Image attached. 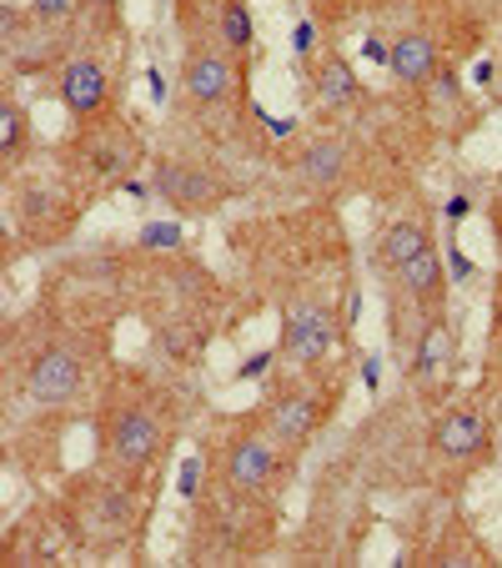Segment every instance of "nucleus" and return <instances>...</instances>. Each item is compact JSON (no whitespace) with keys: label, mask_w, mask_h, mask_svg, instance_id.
<instances>
[{"label":"nucleus","mask_w":502,"mask_h":568,"mask_svg":"<svg viewBox=\"0 0 502 568\" xmlns=\"http://www.w3.org/2000/svg\"><path fill=\"white\" fill-rule=\"evenodd\" d=\"M156 192L176 206V212H216L226 202V186L216 182L206 166H192V161H156Z\"/></svg>","instance_id":"39448f33"},{"label":"nucleus","mask_w":502,"mask_h":568,"mask_svg":"<svg viewBox=\"0 0 502 568\" xmlns=\"http://www.w3.org/2000/svg\"><path fill=\"white\" fill-rule=\"evenodd\" d=\"M21 141H25V106L16 97L0 101V151H6V161L21 156Z\"/></svg>","instance_id":"f3484780"},{"label":"nucleus","mask_w":502,"mask_h":568,"mask_svg":"<svg viewBox=\"0 0 502 568\" xmlns=\"http://www.w3.org/2000/svg\"><path fill=\"white\" fill-rule=\"evenodd\" d=\"M317 423H321V408H317V397H311L307 387H287V393H277L272 397V408L262 413V428H267L287 453H297L301 443L317 433Z\"/></svg>","instance_id":"0eeeda50"},{"label":"nucleus","mask_w":502,"mask_h":568,"mask_svg":"<svg viewBox=\"0 0 502 568\" xmlns=\"http://www.w3.org/2000/svg\"><path fill=\"white\" fill-rule=\"evenodd\" d=\"M387 65H392V75H397V81H407V87H428L432 75H438L442 55H438V45H432V36L412 31V36H397V41H392Z\"/></svg>","instance_id":"f8f14e48"},{"label":"nucleus","mask_w":502,"mask_h":568,"mask_svg":"<svg viewBox=\"0 0 502 568\" xmlns=\"http://www.w3.org/2000/svg\"><path fill=\"white\" fill-rule=\"evenodd\" d=\"M166 438H172V423H166V408L156 397L121 403L101 423V468L116 473V478H136L161 458Z\"/></svg>","instance_id":"f257e3e1"},{"label":"nucleus","mask_w":502,"mask_h":568,"mask_svg":"<svg viewBox=\"0 0 502 568\" xmlns=\"http://www.w3.org/2000/svg\"><path fill=\"white\" fill-rule=\"evenodd\" d=\"M492 236H498V247H502V196L492 202Z\"/></svg>","instance_id":"5701e85b"},{"label":"nucleus","mask_w":502,"mask_h":568,"mask_svg":"<svg viewBox=\"0 0 502 568\" xmlns=\"http://www.w3.org/2000/svg\"><path fill=\"white\" fill-rule=\"evenodd\" d=\"M452 357H458V337H452V322L428 317L417 327V343H412V387L422 397H438L452 377Z\"/></svg>","instance_id":"20e7f679"},{"label":"nucleus","mask_w":502,"mask_h":568,"mask_svg":"<svg viewBox=\"0 0 502 568\" xmlns=\"http://www.w3.org/2000/svg\"><path fill=\"white\" fill-rule=\"evenodd\" d=\"M331 343H337V322H331L327 307H317V302H301V307L287 312V337H281L287 357H297L301 367H317L321 357L331 353Z\"/></svg>","instance_id":"1a4fd4ad"},{"label":"nucleus","mask_w":502,"mask_h":568,"mask_svg":"<svg viewBox=\"0 0 502 568\" xmlns=\"http://www.w3.org/2000/svg\"><path fill=\"white\" fill-rule=\"evenodd\" d=\"M317 91H321V101H327V106H357V101H362V87H357L352 65H347L342 55H321Z\"/></svg>","instance_id":"2eb2a0df"},{"label":"nucleus","mask_w":502,"mask_h":568,"mask_svg":"<svg viewBox=\"0 0 502 568\" xmlns=\"http://www.w3.org/2000/svg\"><path fill=\"white\" fill-rule=\"evenodd\" d=\"M91 6H96V11H116V0H91Z\"/></svg>","instance_id":"393cba45"},{"label":"nucleus","mask_w":502,"mask_h":568,"mask_svg":"<svg viewBox=\"0 0 502 568\" xmlns=\"http://www.w3.org/2000/svg\"><path fill=\"white\" fill-rule=\"evenodd\" d=\"M182 87L196 106H216L236 91V71H232V55L216 51V45H192L182 61Z\"/></svg>","instance_id":"6e6552de"},{"label":"nucleus","mask_w":502,"mask_h":568,"mask_svg":"<svg viewBox=\"0 0 502 568\" xmlns=\"http://www.w3.org/2000/svg\"><path fill=\"white\" fill-rule=\"evenodd\" d=\"M432 458L442 468H478L492 458V423L478 408H448L432 423Z\"/></svg>","instance_id":"7ed1b4c3"},{"label":"nucleus","mask_w":502,"mask_h":568,"mask_svg":"<svg viewBox=\"0 0 502 568\" xmlns=\"http://www.w3.org/2000/svg\"><path fill=\"white\" fill-rule=\"evenodd\" d=\"M267 363H272V353H257V357H252V363H246L236 377H242V383H246V377H262V373H267Z\"/></svg>","instance_id":"4be33fe9"},{"label":"nucleus","mask_w":502,"mask_h":568,"mask_svg":"<svg viewBox=\"0 0 502 568\" xmlns=\"http://www.w3.org/2000/svg\"><path fill=\"white\" fill-rule=\"evenodd\" d=\"M347 172V146L342 141H317V146L301 156V182L317 186V192H331Z\"/></svg>","instance_id":"4468645a"},{"label":"nucleus","mask_w":502,"mask_h":568,"mask_svg":"<svg viewBox=\"0 0 502 568\" xmlns=\"http://www.w3.org/2000/svg\"><path fill=\"white\" fill-rule=\"evenodd\" d=\"M106 71H101L91 55H71V61L61 65V106L71 111V116H96L101 106H106Z\"/></svg>","instance_id":"9b49d317"},{"label":"nucleus","mask_w":502,"mask_h":568,"mask_svg":"<svg viewBox=\"0 0 502 568\" xmlns=\"http://www.w3.org/2000/svg\"><path fill=\"white\" fill-rule=\"evenodd\" d=\"M196 488H202V463L186 458V463H182V494H186V498H196Z\"/></svg>","instance_id":"412c9836"},{"label":"nucleus","mask_w":502,"mask_h":568,"mask_svg":"<svg viewBox=\"0 0 502 568\" xmlns=\"http://www.w3.org/2000/svg\"><path fill=\"white\" fill-rule=\"evenodd\" d=\"M397 287L412 302L422 317H438L442 302H448V262H442L438 247H422L402 272H397Z\"/></svg>","instance_id":"9d476101"},{"label":"nucleus","mask_w":502,"mask_h":568,"mask_svg":"<svg viewBox=\"0 0 502 568\" xmlns=\"http://www.w3.org/2000/svg\"><path fill=\"white\" fill-rule=\"evenodd\" d=\"M297 51H301V55L311 51V26H297Z\"/></svg>","instance_id":"b1692460"},{"label":"nucleus","mask_w":502,"mask_h":568,"mask_svg":"<svg viewBox=\"0 0 502 568\" xmlns=\"http://www.w3.org/2000/svg\"><path fill=\"white\" fill-rule=\"evenodd\" d=\"M422 247H432V242H428V226L392 222V226H382V242H377V262H382L387 272H402Z\"/></svg>","instance_id":"ddd939ff"},{"label":"nucleus","mask_w":502,"mask_h":568,"mask_svg":"<svg viewBox=\"0 0 502 568\" xmlns=\"http://www.w3.org/2000/svg\"><path fill=\"white\" fill-rule=\"evenodd\" d=\"M492 377L502 383V272L498 287H492Z\"/></svg>","instance_id":"a211bd4d"},{"label":"nucleus","mask_w":502,"mask_h":568,"mask_svg":"<svg viewBox=\"0 0 502 568\" xmlns=\"http://www.w3.org/2000/svg\"><path fill=\"white\" fill-rule=\"evenodd\" d=\"M35 21H65V16L75 11V0H31Z\"/></svg>","instance_id":"6ab92c4d"},{"label":"nucleus","mask_w":502,"mask_h":568,"mask_svg":"<svg viewBox=\"0 0 502 568\" xmlns=\"http://www.w3.org/2000/svg\"><path fill=\"white\" fill-rule=\"evenodd\" d=\"M222 468L232 494H272V488H281V473H287V448L267 428H246L226 443Z\"/></svg>","instance_id":"f03ea898"},{"label":"nucleus","mask_w":502,"mask_h":568,"mask_svg":"<svg viewBox=\"0 0 502 568\" xmlns=\"http://www.w3.org/2000/svg\"><path fill=\"white\" fill-rule=\"evenodd\" d=\"M141 242H146V247H176V242H182V232H176V226H146V232H141Z\"/></svg>","instance_id":"aec40b11"},{"label":"nucleus","mask_w":502,"mask_h":568,"mask_svg":"<svg viewBox=\"0 0 502 568\" xmlns=\"http://www.w3.org/2000/svg\"><path fill=\"white\" fill-rule=\"evenodd\" d=\"M81 377H86V367H81L75 347H45V353H35L25 387H31V397L41 408H65L81 393Z\"/></svg>","instance_id":"423d86ee"},{"label":"nucleus","mask_w":502,"mask_h":568,"mask_svg":"<svg viewBox=\"0 0 502 568\" xmlns=\"http://www.w3.org/2000/svg\"><path fill=\"white\" fill-rule=\"evenodd\" d=\"M252 11H246V0H222V45L236 55L252 51Z\"/></svg>","instance_id":"dca6fc26"}]
</instances>
